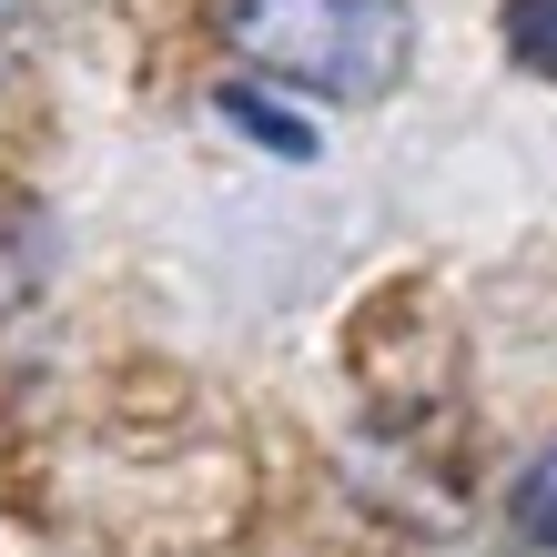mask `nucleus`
Instances as JSON below:
<instances>
[{"mask_svg":"<svg viewBox=\"0 0 557 557\" xmlns=\"http://www.w3.org/2000/svg\"><path fill=\"white\" fill-rule=\"evenodd\" d=\"M507 61L557 82V0H507Z\"/></svg>","mask_w":557,"mask_h":557,"instance_id":"nucleus-4","label":"nucleus"},{"mask_svg":"<svg viewBox=\"0 0 557 557\" xmlns=\"http://www.w3.org/2000/svg\"><path fill=\"white\" fill-rule=\"evenodd\" d=\"M213 112L234 122V133H253L264 152H284V162H305V152H314V133H305V122H294V112H274V102H264V91H253V82H234V91H223Z\"/></svg>","mask_w":557,"mask_h":557,"instance_id":"nucleus-3","label":"nucleus"},{"mask_svg":"<svg viewBox=\"0 0 557 557\" xmlns=\"http://www.w3.org/2000/svg\"><path fill=\"white\" fill-rule=\"evenodd\" d=\"M223 51L314 102H375L406 82L416 21L406 0H213Z\"/></svg>","mask_w":557,"mask_h":557,"instance_id":"nucleus-1","label":"nucleus"},{"mask_svg":"<svg viewBox=\"0 0 557 557\" xmlns=\"http://www.w3.org/2000/svg\"><path fill=\"white\" fill-rule=\"evenodd\" d=\"M21 41H30V0H0V72L21 61Z\"/></svg>","mask_w":557,"mask_h":557,"instance_id":"nucleus-5","label":"nucleus"},{"mask_svg":"<svg viewBox=\"0 0 557 557\" xmlns=\"http://www.w3.org/2000/svg\"><path fill=\"white\" fill-rule=\"evenodd\" d=\"M507 537L517 547H537V557H557V436L517 467V486H507Z\"/></svg>","mask_w":557,"mask_h":557,"instance_id":"nucleus-2","label":"nucleus"}]
</instances>
